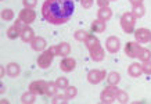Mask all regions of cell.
<instances>
[{
  "instance_id": "13",
  "label": "cell",
  "mask_w": 151,
  "mask_h": 104,
  "mask_svg": "<svg viewBox=\"0 0 151 104\" xmlns=\"http://www.w3.org/2000/svg\"><path fill=\"white\" fill-rule=\"evenodd\" d=\"M31 47H32V50H35V51L42 53V51H45V50H46L47 42H46V39H45V38L36 36L32 42H31Z\"/></svg>"
},
{
  "instance_id": "37",
  "label": "cell",
  "mask_w": 151,
  "mask_h": 104,
  "mask_svg": "<svg viewBox=\"0 0 151 104\" xmlns=\"http://www.w3.org/2000/svg\"><path fill=\"white\" fill-rule=\"evenodd\" d=\"M129 3L132 6H137V4H143V0H129Z\"/></svg>"
},
{
  "instance_id": "6",
  "label": "cell",
  "mask_w": 151,
  "mask_h": 104,
  "mask_svg": "<svg viewBox=\"0 0 151 104\" xmlns=\"http://www.w3.org/2000/svg\"><path fill=\"white\" fill-rule=\"evenodd\" d=\"M89 53H90V58L93 60V61H96V63H100V61H103L105 57V51L104 49H103V46L100 45V42L99 43H96V45H93L89 47Z\"/></svg>"
},
{
  "instance_id": "31",
  "label": "cell",
  "mask_w": 151,
  "mask_h": 104,
  "mask_svg": "<svg viewBox=\"0 0 151 104\" xmlns=\"http://www.w3.org/2000/svg\"><path fill=\"white\" fill-rule=\"evenodd\" d=\"M99 38H96V35H93V33H89L87 35V38H86V40H85V45H86V47L89 49L90 46H93V45H96V43H99Z\"/></svg>"
},
{
  "instance_id": "29",
  "label": "cell",
  "mask_w": 151,
  "mask_h": 104,
  "mask_svg": "<svg viewBox=\"0 0 151 104\" xmlns=\"http://www.w3.org/2000/svg\"><path fill=\"white\" fill-rule=\"evenodd\" d=\"M55 85H57V87L58 89H67L69 86V82H68V78L65 77H60L55 79Z\"/></svg>"
},
{
  "instance_id": "19",
  "label": "cell",
  "mask_w": 151,
  "mask_h": 104,
  "mask_svg": "<svg viewBox=\"0 0 151 104\" xmlns=\"http://www.w3.org/2000/svg\"><path fill=\"white\" fill-rule=\"evenodd\" d=\"M71 54V46L67 42H63L57 45V56H61V57H68Z\"/></svg>"
},
{
  "instance_id": "24",
  "label": "cell",
  "mask_w": 151,
  "mask_h": 104,
  "mask_svg": "<svg viewBox=\"0 0 151 104\" xmlns=\"http://www.w3.org/2000/svg\"><path fill=\"white\" fill-rule=\"evenodd\" d=\"M137 58L140 60V61H148V60H151V50L147 49V47H142V50H140V53H139Z\"/></svg>"
},
{
  "instance_id": "30",
  "label": "cell",
  "mask_w": 151,
  "mask_h": 104,
  "mask_svg": "<svg viewBox=\"0 0 151 104\" xmlns=\"http://www.w3.org/2000/svg\"><path fill=\"white\" fill-rule=\"evenodd\" d=\"M1 20H3V21H13L14 11L11 9H4L1 11Z\"/></svg>"
},
{
  "instance_id": "17",
  "label": "cell",
  "mask_w": 151,
  "mask_h": 104,
  "mask_svg": "<svg viewBox=\"0 0 151 104\" xmlns=\"http://www.w3.org/2000/svg\"><path fill=\"white\" fill-rule=\"evenodd\" d=\"M128 74H129V77H132V78H139L143 74L142 64L140 63H132L128 67Z\"/></svg>"
},
{
  "instance_id": "5",
  "label": "cell",
  "mask_w": 151,
  "mask_h": 104,
  "mask_svg": "<svg viewBox=\"0 0 151 104\" xmlns=\"http://www.w3.org/2000/svg\"><path fill=\"white\" fill-rule=\"evenodd\" d=\"M107 77L105 69H90L87 74V82L92 85H99L100 82H103Z\"/></svg>"
},
{
  "instance_id": "36",
  "label": "cell",
  "mask_w": 151,
  "mask_h": 104,
  "mask_svg": "<svg viewBox=\"0 0 151 104\" xmlns=\"http://www.w3.org/2000/svg\"><path fill=\"white\" fill-rule=\"evenodd\" d=\"M96 3L99 7H108V4H110V0H96Z\"/></svg>"
},
{
  "instance_id": "18",
  "label": "cell",
  "mask_w": 151,
  "mask_h": 104,
  "mask_svg": "<svg viewBox=\"0 0 151 104\" xmlns=\"http://www.w3.org/2000/svg\"><path fill=\"white\" fill-rule=\"evenodd\" d=\"M105 28H107V25H105V21H103V20H94L92 22V25H90V29H92L93 33H103V32L105 31Z\"/></svg>"
},
{
  "instance_id": "27",
  "label": "cell",
  "mask_w": 151,
  "mask_h": 104,
  "mask_svg": "<svg viewBox=\"0 0 151 104\" xmlns=\"http://www.w3.org/2000/svg\"><path fill=\"white\" fill-rule=\"evenodd\" d=\"M87 35H89V33H87L85 29H78V31L73 33V39L78 40V42H85L86 40V38H87Z\"/></svg>"
},
{
  "instance_id": "1",
  "label": "cell",
  "mask_w": 151,
  "mask_h": 104,
  "mask_svg": "<svg viewBox=\"0 0 151 104\" xmlns=\"http://www.w3.org/2000/svg\"><path fill=\"white\" fill-rule=\"evenodd\" d=\"M75 11L73 0H45L42 15L51 25H63L68 22Z\"/></svg>"
},
{
  "instance_id": "34",
  "label": "cell",
  "mask_w": 151,
  "mask_h": 104,
  "mask_svg": "<svg viewBox=\"0 0 151 104\" xmlns=\"http://www.w3.org/2000/svg\"><path fill=\"white\" fill-rule=\"evenodd\" d=\"M22 4L27 9H35L37 6V0H22Z\"/></svg>"
},
{
  "instance_id": "10",
  "label": "cell",
  "mask_w": 151,
  "mask_h": 104,
  "mask_svg": "<svg viewBox=\"0 0 151 104\" xmlns=\"http://www.w3.org/2000/svg\"><path fill=\"white\" fill-rule=\"evenodd\" d=\"M46 86L47 82L43 81V79H37V81H33L29 83V90L33 92L35 95H46Z\"/></svg>"
},
{
  "instance_id": "26",
  "label": "cell",
  "mask_w": 151,
  "mask_h": 104,
  "mask_svg": "<svg viewBox=\"0 0 151 104\" xmlns=\"http://www.w3.org/2000/svg\"><path fill=\"white\" fill-rule=\"evenodd\" d=\"M69 101V99L67 97V95H55L51 100V104H67Z\"/></svg>"
},
{
  "instance_id": "16",
  "label": "cell",
  "mask_w": 151,
  "mask_h": 104,
  "mask_svg": "<svg viewBox=\"0 0 151 104\" xmlns=\"http://www.w3.org/2000/svg\"><path fill=\"white\" fill-rule=\"evenodd\" d=\"M97 18L99 20H103V21H110L111 18H112V10L110 9V6L108 7H101V9H99V11H97Z\"/></svg>"
},
{
  "instance_id": "22",
  "label": "cell",
  "mask_w": 151,
  "mask_h": 104,
  "mask_svg": "<svg viewBox=\"0 0 151 104\" xmlns=\"http://www.w3.org/2000/svg\"><path fill=\"white\" fill-rule=\"evenodd\" d=\"M130 13L134 15V18L139 20V18H142V17H144V14H146V7H144V4L133 6V7H132V11H130Z\"/></svg>"
},
{
  "instance_id": "14",
  "label": "cell",
  "mask_w": 151,
  "mask_h": 104,
  "mask_svg": "<svg viewBox=\"0 0 151 104\" xmlns=\"http://www.w3.org/2000/svg\"><path fill=\"white\" fill-rule=\"evenodd\" d=\"M19 38H21V40L25 42V43H31V42L36 38V35H35V31H33L29 25H25V27L22 28V31H21V36Z\"/></svg>"
},
{
  "instance_id": "32",
  "label": "cell",
  "mask_w": 151,
  "mask_h": 104,
  "mask_svg": "<svg viewBox=\"0 0 151 104\" xmlns=\"http://www.w3.org/2000/svg\"><path fill=\"white\" fill-rule=\"evenodd\" d=\"M65 95L68 99H73L75 96L78 95V89L75 87V86H68L67 89H65Z\"/></svg>"
},
{
  "instance_id": "33",
  "label": "cell",
  "mask_w": 151,
  "mask_h": 104,
  "mask_svg": "<svg viewBox=\"0 0 151 104\" xmlns=\"http://www.w3.org/2000/svg\"><path fill=\"white\" fill-rule=\"evenodd\" d=\"M142 71L146 75H151V60L148 61H143L142 63Z\"/></svg>"
},
{
  "instance_id": "11",
  "label": "cell",
  "mask_w": 151,
  "mask_h": 104,
  "mask_svg": "<svg viewBox=\"0 0 151 104\" xmlns=\"http://www.w3.org/2000/svg\"><path fill=\"white\" fill-rule=\"evenodd\" d=\"M105 49H107V51L111 53V54L118 53L119 49H121V40H119L116 36H108L107 40H105Z\"/></svg>"
},
{
  "instance_id": "28",
  "label": "cell",
  "mask_w": 151,
  "mask_h": 104,
  "mask_svg": "<svg viewBox=\"0 0 151 104\" xmlns=\"http://www.w3.org/2000/svg\"><path fill=\"white\" fill-rule=\"evenodd\" d=\"M116 101L121 104H125V103H128L129 101V95L126 93L125 90H118V93H116Z\"/></svg>"
},
{
  "instance_id": "42",
  "label": "cell",
  "mask_w": 151,
  "mask_h": 104,
  "mask_svg": "<svg viewBox=\"0 0 151 104\" xmlns=\"http://www.w3.org/2000/svg\"><path fill=\"white\" fill-rule=\"evenodd\" d=\"M150 40H151V39H150Z\"/></svg>"
},
{
  "instance_id": "12",
  "label": "cell",
  "mask_w": 151,
  "mask_h": 104,
  "mask_svg": "<svg viewBox=\"0 0 151 104\" xmlns=\"http://www.w3.org/2000/svg\"><path fill=\"white\" fill-rule=\"evenodd\" d=\"M76 68V60L72 57H63V60L60 61V69L63 72H72Z\"/></svg>"
},
{
  "instance_id": "38",
  "label": "cell",
  "mask_w": 151,
  "mask_h": 104,
  "mask_svg": "<svg viewBox=\"0 0 151 104\" xmlns=\"http://www.w3.org/2000/svg\"><path fill=\"white\" fill-rule=\"evenodd\" d=\"M6 74H7V72H6V67H3V65H1V67H0V77L3 78Z\"/></svg>"
},
{
  "instance_id": "20",
  "label": "cell",
  "mask_w": 151,
  "mask_h": 104,
  "mask_svg": "<svg viewBox=\"0 0 151 104\" xmlns=\"http://www.w3.org/2000/svg\"><path fill=\"white\" fill-rule=\"evenodd\" d=\"M115 96L112 95V93H110V92L107 90V89H104V90L101 92V95H100V101L103 104H112L115 101Z\"/></svg>"
},
{
  "instance_id": "23",
  "label": "cell",
  "mask_w": 151,
  "mask_h": 104,
  "mask_svg": "<svg viewBox=\"0 0 151 104\" xmlns=\"http://www.w3.org/2000/svg\"><path fill=\"white\" fill-rule=\"evenodd\" d=\"M107 82H108V85H118L121 82V75L118 72L112 71V72H110L107 75Z\"/></svg>"
},
{
  "instance_id": "39",
  "label": "cell",
  "mask_w": 151,
  "mask_h": 104,
  "mask_svg": "<svg viewBox=\"0 0 151 104\" xmlns=\"http://www.w3.org/2000/svg\"><path fill=\"white\" fill-rule=\"evenodd\" d=\"M6 92V86L3 85V83H1V89H0V93H1V95H3V93H4Z\"/></svg>"
},
{
  "instance_id": "15",
  "label": "cell",
  "mask_w": 151,
  "mask_h": 104,
  "mask_svg": "<svg viewBox=\"0 0 151 104\" xmlns=\"http://www.w3.org/2000/svg\"><path fill=\"white\" fill-rule=\"evenodd\" d=\"M6 72L10 78H17L21 74V67L17 63H9L6 65Z\"/></svg>"
},
{
  "instance_id": "41",
  "label": "cell",
  "mask_w": 151,
  "mask_h": 104,
  "mask_svg": "<svg viewBox=\"0 0 151 104\" xmlns=\"http://www.w3.org/2000/svg\"><path fill=\"white\" fill-rule=\"evenodd\" d=\"M110 1H116V0H110Z\"/></svg>"
},
{
  "instance_id": "2",
  "label": "cell",
  "mask_w": 151,
  "mask_h": 104,
  "mask_svg": "<svg viewBox=\"0 0 151 104\" xmlns=\"http://www.w3.org/2000/svg\"><path fill=\"white\" fill-rule=\"evenodd\" d=\"M55 56H57V46H51L50 49L42 51L40 56H39L36 60L37 67L42 68V69H47V68L51 65V63H53V60H54Z\"/></svg>"
},
{
  "instance_id": "4",
  "label": "cell",
  "mask_w": 151,
  "mask_h": 104,
  "mask_svg": "<svg viewBox=\"0 0 151 104\" xmlns=\"http://www.w3.org/2000/svg\"><path fill=\"white\" fill-rule=\"evenodd\" d=\"M25 27V24L21 21V20H17L15 22L11 25L10 28H7V31H6V36L14 40V39H17L18 36H21V31H22V28Z\"/></svg>"
},
{
  "instance_id": "25",
  "label": "cell",
  "mask_w": 151,
  "mask_h": 104,
  "mask_svg": "<svg viewBox=\"0 0 151 104\" xmlns=\"http://www.w3.org/2000/svg\"><path fill=\"white\" fill-rule=\"evenodd\" d=\"M57 85H55V82H47V86H46V96L49 97H54L57 95Z\"/></svg>"
},
{
  "instance_id": "3",
  "label": "cell",
  "mask_w": 151,
  "mask_h": 104,
  "mask_svg": "<svg viewBox=\"0 0 151 104\" xmlns=\"http://www.w3.org/2000/svg\"><path fill=\"white\" fill-rule=\"evenodd\" d=\"M121 28L125 33H133L134 32V27H136V18L130 11L128 13H124L122 17H121Z\"/></svg>"
},
{
  "instance_id": "8",
  "label": "cell",
  "mask_w": 151,
  "mask_h": 104,
  "mask_svg": "<svg viewBox=\"0 0 151 104\" xmlns=\"http://www.w3.org/2000/svg\"><path fill=\"white\" fill-rule=\"evenodd\" d=\"M18 18L22 21L25 25H31V24L36 20V13L33 11V9H27V7H24L18 14Z\"/></svg>"
},
{
  "instance_id": "21",
  "label": "cell",
  "mask_w": 151,
  "mask_h": 104,
  "mask_svg": "<svg viewBox=\"0 0 151 104\" xmlns=\"http://www.w3.org/2000/svg\"><path fill=\"white\" fill-rule=\"evenodd\" d=\"M35 101H36V95L31 90L25 92L21 96V103H24V104H33Z\"/></svg>"
},
{
  "instance_id": "35",
  "label": "cell",
  "mask_w": 151,
  "mask_h": 104,
  "mask_svg": "<svg viewBox=\"0 0 151 104\" xmlns=\"http://www.w3.org/2000/svg\"><path fill=\"white\" fill-rule=\"evenodd\" d=\"M94 4V0H81V6H82L83 9H90L92 6Z\"/></svg>"
},
{
  "instance_id": "7",
  "label": "cell",
  "mask_w": 151,
  "mask_h": 104,
  "mask_svg": "<svg viewBox=\"0 0 151 104\" xmlns=\"http://www.w3.org/2000/svg\"><path fill=\"white\" fill-rule=\"evenodd\" d=\"M133 35H134L136 42L140 43V45L148 43L150 39H151V31L150 29H147V28H139V29H134Z\"/></svg>"
},
{
  "instance_id": "9",
  "label": "cell",
  "mask_w": 151,
  "mask_h": 104,
  "mask_svg": "<svg viewBox=\"0 0 151 104\" xmlns=\"http://www.w3.org/2000/svg\"><path fill=\"white\" fill-rule=\"evenodd\" d=\"M142 50V46L137 42H128L125 45V54L130 57V58H136Z\"/></svg>"
},
{
  "instance_id": "40",
  "label": "cell",
  "mask_w": 151,
  "mask_h": 104,
  "mask_svg": "<svg viewBox=\"0 0 151 104\" xmlns=\"http://www.w3.org/2000/svg\"><path fill=\"white\" fill-rule=\"evenodd\" d=\"M1 103L6 104V103H9V100H6V99H1Z\"/></svg>"
}]
</instances>
